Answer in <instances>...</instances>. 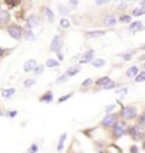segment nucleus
<instances>
[{
  "label": "nucleus",
  "mask_w": 145,
  "mask_h": 153,
  "mask_svg": "<svg viewBox=\"0 0 145 153\" xmlns=\"http://www.w3.org/2000/svg\"><path fill=\"white\" fill-rule=\"evenodd\" d=\"M128 133L131 135V137L134 139V140H141L142 137H144V126H141V125H134L132 128H129V131Z\"/></svg>",
  "instance_id": "1"
},
{
  "label": "nucleus",
  "mask_w": 145,
  "mask_h": 153,
  "mask_svg": "<svg viewBox=\"0 0 145 153\" xmlns=\"http://www.w3.org/2000/svg\"><path fill=\"white\" fill-rule=\"evenodd\" d=\"M7 33H9L10 37L14 38V40H20V38L23 37V28L20 27V26H17V24H11V26H9V28H7Z\"/></svg>",
  "instance_id": "2"
},
{
  "label": "nucleus",
  "mask_w": 145,
  "mask_h": 153,
  "mask_svg": "<svg viewBox=\"0 0 145 153\" xmlns=\"http://www.w3.org/2000/svg\"><path fill=\"white\" fill-rule=\"evenodd\" d=\"M121 116L127 120L134 119V118H137V109H135L134 106H123V109H121Z\"/></svg>",
  "instance_id": "3"
},
{
  "label": "nucleus",
  "mask_w": 145,
  "mask_h": 153,
  "mask_svg": "<svg viewBox=\"0 0 145 153\" xmlns=\"http://www.w3.org/2000/svg\"><path fill=\"white\" fill-rule=\"evenodd\" d=\"M112 133H114V137H121L127 133V125L124 122H117L114 128H112Z\"/></svg>",
  "instance_id": "4"
},
{
  "label": "nucleus",
  "mask_w": 145,
  "mask_h": 153,
  "mask_svg": "<svg viewBox=\"0 0 145 153\" xmlns=\"http://www.w3.org/2000/svg\"><path fill=\"white\" fill-rule=\"evenodd\" d=\"M118 122V116L115 114H108L102 119V126H105V128H114V125Z\"/></svg>",
  "instance_id": "5"
},
{
  "label": "nucleus",
  "mask_w": 145,
  "mask_h": 153,
  "mask_svg": "<svg viewBox=\"0 0 145 153\" xmlns=\"http://www.w3.org/2000/svg\"><path fill=\"white\" fill-rule=\"evenodd\" d=\"M61 47H63V37L61 36H56L51 40V45H50L51 51H60Z\"/></svg>",
  "instance_id": "6"
},
{
  "label": "nucleus",
  "mask_w": 145,
  "mask_h": 153,
  "mask_svg": "<svg viewBox=\"0 0 145 153\" xmlns=\"http://www.w3.org/2000/svg\"><path fill=\"white\" fill-rule=\"evenodd\" d=\"M117 23H118V20L115 19V16H112V14L104 17V24H105L107 27H114Z\"/></svg>",
  "instance_id": "7"
},
{
  "label": "nucleus",
  "mask_w": 145,
  "mask_h": 153,
  "mask_svg": "<svg viewBox=\"0 0 145 153\" xmlns=\"http://www.w3.org/2000/svg\"><path fill=\"white\" fill-rule=\"evenodd\" d=\"M144 30V24L141 22H134L129 24V31H132V33H138V31H142Z\"/></svg>",
  "instance_id": "8"
},
{
  "label": "nucleus",
  "mask_w": 145,
  "mask_h": 153,
  "mask_svg": "<svg viewBox=\"0 0 145 153\" xmlns=\"http://www.w3.org/2000/svg\"><path fill=\"white\" fill-rule=\"evenodd\" d=\"M10 20V14H9V11L4 10V9H1L0 10V26H3L6 23H9Z\"/></svg>",
  "instance_id": "9"
},
{
  "label": "nucleus",
  "mask_w": 145,
  "mask_h": 153,
  "mask_svg": "<svg viewBox=\"0 0 145 153\" xmlns=\"http://www.w3.org/2000/svg\"><path fill=\"white\" fill-rule=\"evenodd\" d=\"M37 67V62H36V60H28L24 62V65H23V68H24V71L26 72H30V71H34V68Z\"/></svg>",
  "instance_id": "10"
},
{
  "label": "nucleus",
  "mask_w": 145,
  "mask_h": 153,
  "mask_svg": "<svg viewBox=\"0 0 145 153\" xmlns=\"http://www.w3.org/2000/svg\"><path fill=\"white\" fill-rule=\"evenodd\" d=\"M94 50H88V51H85V54H84V57L81 58V64H87V62H90V61H93V58H94Z\"/></svg>",
  "instance_id": "11"
},
{
  "label": "nucleus",
  "mask_w": 145,
  "mask_h": 153,
  "mask_svg": "<svg viewBox=\"0 0 145 153\" xmlns=\"http://www.w3.org/2000/svg\"><path fill=\"white\" fill-rule=\"evenodd\" d=\"M37 24H39V17L36 16V14H31L27 20V28L30 30V28H33L34 26H37Z\"/></svg>",
  "instance_id": "12"
},
{
  "label": "nucleus",
  "mask_w": 145,
  "mask_h": 153,
  "mask_svg": "<svg viewBox=\"0 0 145 153\" xmlns=\"http://www.w3.org/2000/svg\"><path fill=\"white\" fill-rule=\"evenodd\" d=\"M137 75H138V67L137 65L129 67L128 70H127V76H128V78H135Z\"/></svg>",
  "instance_id": "13"
},
{
  "label": "nucleus",
  "mask_w": 145,
  "mask_h": 153,
  "mask_svg": "<svg viewBox=\"0 0 145 153\" xmlns=\"http://www.w3.org/2000/svg\"><path fill=\"white\" fill-rule=\"evenodd\" d=\"M132 14H134L135 17H137V16H142V14H145V4H144V3H141L140 7H135L134 10H132Z\"/></svg>",
  "instance_id": "14"
},
{
  "label": "nucleus",
  "mask_w": 145,
  "mask_h": 153,
  "mask_svg": "<svg viewBox=\"0 0 145 153\" xmlns=\"http://www.w3.org/2000/svg\"><path fill=\"white\" fill-rule=\"evenodd\" d=\"M105 31H102V30H95V31H90L87 33V37L88 38H97V37H101V36H104Z\"/></svg>",
  "instance_id": "15"
},
{
  "label": "nucleus",
  "mask_w": 145,
  "mask_h": 153,
  "mask_svg": "<svg viewBox=\"0 0 145 153\" xmlns=\"http://www.w3.org/2000/svg\"><path fill=\"white\" fill-rule=\"evenodd\" d=\"M110 81H111V78H110V76H102V78H100V79H97V81H95V84H97L98 87L104 88Z\"/></svg>",
  "instance_id": "16"
},
{
  "label": "nucleus",
  "mask_w": 145,
  "mask_h": 153,
  "mask_svg": "<svg viewBox=\"0 0 145 153\" xmlns=\"http://www.w3.org/2000/svg\"><path fill=\"white\" fill-rule=\"evenodd\" d=\"M105 153H123V150H121V148L117 146V145H110V146L107 148Z\"/></svg>",
  "instance_id": "17"
},
{
  "label": "nucleus",
  "mask_w": 145,
  "mask_h": 153,
  "mask_svg": "<svg viewBox=\"0 0 145 153\" xmlns=\"http://www.w3.org/2000/svg\"><path fill=\"white\" fill-rule=\"evenodd\" d=\"M66 139H67V135L63 133L61 136H60V140H58V146H57V150H58V152H61L63 149H64V142H66Z\"/></svg>",
  "instance_id": "18"
},
{
  "label": "nucleus",
  "mask_w": 145,
  "mask_h": 153,
  "mask_svg": "<svg viewBox=\"0 0 145 153\" xmlns=\"http://www.w3.org/2000/svg\"><path fill=\"white\" fill-rule=\"evenodd\" d=\"M40 101H41V102H51V101H53V94H51L50 91L46 92L44 95L40 97Z\"/></svg>",
  "instance_id": "19"
},
{
  "label": "nucleus",
  "mask_w": 145,
  "mask_h": 153,
  "mask_svg": "<svg viewBox=\"0 0 145 153\" xmlns=\"http://www.w3.org/2000/svg\"><path fill=\"white\" fill-rule=\"evenodd\" d=\"M14 92H16V91H14V88L3 89V91H1V97H3V98H10L11 95H14Z\"/></svg>",
  "instance_id": "20"
},
{
  "label": "nucleus",
  "mask_w": 145,
  "mask_h": 153,
  "mask_svg": "<svg viewBox=\"0 0 145 153\" xmlns=\"http://www.w3.org/2000/svg\"><path fill=\"white\" fill-rule=\"evenodd\" d=\"M58 65H60V61L54 60V58H50V60H47V62H46V67H49V68H56Z\"/></svg>",
  "instance_id": "21"
},
{
  "label": "nucleus",
  "mask_w": 145,
  "mask_h": 153,
  "mask_svg": "<svg viewBox=\"0 0 145 153\" xmlns=\"http://www.w3.org/2000/svg\"><path fill=\"white\" fill-rule=\"evenodd\" d=\"M78 71H80V67L74 65V67H71V68H68V71L66 72V75H67V76H72V75H75Z\"/></svg>",
  "instance_id": "22"
},
{
  "label": "nucleus",
  "mask_w": 145,
  "mask_h": 153,
  "mask_svg": "<svg viewBox=\"0 0 145 153\" xmlns=\"http://www.w3.org/2000/svg\"><path fill=\"white\" fill-rule=\"evenodd\" d=\"M104 65H105V60H102V58H97L93 61V67H95V68H101Z\"/></svg>",
  "instance_id": "23"
},
{
  "label": "nucleus",
  "mask_w": 145,
  "mask_h": 153,
  "mask_svg": "<svg viewBox=\"0 0 145 153\" xmlns=\"http://www.w3.org/2000/svg\"><path fill=\"white\" fill-rule=\"evenodd\" d=\"M44 11H46V16H47V19H49V22H50V23L54 22V13H53L50 9H44Z\"/></svg>",
  "instance_id": "24"
},
{
  "label": "nucleus",
  "mask_w": 145,
  "mask_h": 153,
  "mask_svg": "<svg viewBox=\"0 0 145 153\" xmlns=\"http://www.w3.org/2000/svg\"><path fill=\"white\" fill-rule=\"evenodd\" d=\"M60 27L68 28V27H70V20H68V19H66V17H63L61 20H60Z\"/></svg>",
  "instance_id": "25"
},
{
  "label": "nucleus",
  "mask_w": 145,
  "mask_h": 153,
  "mask_svg": "<svg viewBox=\"0 0 145 153\" xmlns=\"http://www.w3.org/2000/svg\"><path fill=\"white\" fill-rule=\"evenodd\" d=\"M24 37H26V40H34V34H33V31H30V30H26L24 31Z\"/></svg>",
  "instance_id": "26"
},
{
  "label": "nucleus",
  "mask_w": 145,
  "mask_h": 153,
  "mask_svg": "<svg viewBox=\"0 0 145 153\" xmlns=\"http://www.w3.org/2000/svg\"><path fill=\"white\" fill-rule=\"evenodd\" d=\"M134 79H135V82H142V81H145V72H140V74L135 76Z\"/></svg>",
  "instance_id": "27"
},
{
  "label": "nucleus",
  "mask_w": 145,
  "mask_h": 153,
  "mask_svg": "<svg viewBox=\"0 0 145 153\" xmlns=\"http://www.w3.org/2000/svg\"><path fill=\"white\" fill-rule=\"evenodd\" d=\"M67 79H68V76L66 75V74H63V75L58 76V79H56V84H61V82L67 81Z\"/></svg>",
  "instance_id": "28"
},
{
  "label": "nucleus",
  "mask_w": 145,
  "mask_h": 153,
  "mask_svg": "<svg viewBox=\"0 0 145 153\" xmlns=\"http://www.w3.org/2000/svg\"><path fill=\"white\" fill-rule=\"evenodd\" d=\"M4 3L7 7H17V6H20V1H4Z\"/></svg>",
  "instance_id": "29"
},
{
  "label": "nucleus",
  "mask_w": 145,
  "mask_h": 153,
  "mask_svg": "<svg viewBox=\"0 0 145 153\" xmlns=\"http://www.w3.org/2000/svg\"><path fill=\"white\" fill-rule=\"evenodd\" d=\"M118 22H120V23H129V22H131V17H129V16H121Z\"/></svg>",
  "instance_id": "30"
},
{
  "label": "nucleus",
  "mask_w": 145,
  "mask_h": 153,
  "mask_svg": "<svg viewBox=\"0 0 145 153\" xmlns=\"http://www.w3.org/2000/svg\"><path fill=\"white\" fill-rule=\"evenodd\" d=\"M34 84H36V81H34V79H26V81H24V87L30 88L31 85H34Z\"/></svg>",
  "instance_id": "31"
},
{
  "label": "nucleus",
  "mask_w": 145,
  "mask_h": 153,
  "mask_svg": "<svg viewBox=\"0 0 145 153\" xmlns=\"http://www.w3.org/2000/svg\"><path fill=\"white\" fill-rule=\"evenodd\" d=\"M37 149H39V146L34 143V145H31V148L28 149V153H37Z\"/></svg>",
  "instance_id": "32"
},
{
  "label": "nucleus",
  "mask_w": 145,
  "mask_h": 153,
  "mask_svg": "<svg viewBox=\"0 0 145 153\" xmlns=\"http://www.w3.org/2000/svg\"><path fill=\"white\" fill-rule=\"evenodd\" d=\"M43 70H44V67H43V65L36 67V68H34V74H37V75H39V74H41V72H43Z\"/></svg>",
  "instance_id": "33"
},
{
  "label": "nucleus",
  "mask_w": 145,
  "mask_h": 153,
  "mask_svg": "<svg viewBox=\"0 0 145 153\" xmlns=\"http://www.w3.org/2000/svg\"><path fill=\"white\" fill-rule=\"evenodd\" d=\"M114 87H115V82H114V81H110V82H108V84L105 85V87H104V89H112Z\"/></svg>",
  "instance_id": "34"
},
{
  "label": "nucleus",
  "mask_w": 145,
  "mask_h": 153,
  "mask_svg": "<svg viewBox=\"0 0 145 153\" xmlns=\"http://www.w3.org/2000/svg\"><path fill=\"white\" fill-rule=\"evenodd\" d=\"M68 98H71V94H67L66 97H61V98L58 99V104H61V102H64V101H67Z\"/></svg>",
  "instance_id": "35"
},
{
  "label": "nucleus",
  "mask_w": 145,
  "mask_h": 153,
  "mask_svg": "<svg viewBox=\"0 0 145 153\" xmlns=\"http://www.w3.org/2000/svg\"><path fill=\"white\" fill-rule=\"evenodd\" d=\"M91 84H93V79H85V81L83 82V87H90V85H91Z\"/></svg>",
  "instance_id": "36"
},
{
  "label": "nucleus",
  "mask_w": 145,
  "mask_h": 153,
  "mask_svg": "<svg viewBox=\"0 0 145 153\" xmlns=\"http://www.w3.org/2000/svg\"><path fill=\"white\" fill-rule=\"evenodd\" d=\"M60 13H61V14H67L68 10L66 9V7H63V6H61V7H60Z\"/></svg>",
  "instance_id": "37"
},
{
  "label": "nucleus",
  "mask_w": 145,
  "mask_h": 153,
  "mask_svg": "<svg viewBox=\"0 0 145 153\" xmlns=\"http://www.w3.org/2000/svg\"><path fill=\"white\" fill-rule=\"evenodd\" d=\"M131 153H138V149H137V146H132V148H131Z\"/></svg>",
  "instance_id": "38"
},
{
  "label": "nucleus",
  "mask_w": 145,
  "mask_h": 153,
  "mask_svg": "<svg viewBox=\"0 0 145 153\" xmlns=\"http://www.w3.org/2000/svg\"><path fill=\"white\" fill-rule=\"evenodd\" d=\"M124 60H131V54H125L124 55Z\"/></svg>",
  "instance_id": "39"
},
{
  "label": "nucleus",
  "mask_w": 145,
  "mask_h": 153,
  "mask_svg": "<svg viewBox=\"0 0 145 153\" xmlns=\"http://www.w3.org/2000/svg\"><path fill=\"white\" fill-rule=\"evenodd\" d=\"M114 109V105H111V106H107V112H110V111Z\"/></svg>",
  "instance_id": "40"
},
{
  "label": "nucleus",
  "mask_w": 145,
  "mask_h": 153,
  "mask_svg": "<svg viewBox=\"0 0 145 153\" xmlns=\"http://www.w3.org/2000/svg\"><path fill=\"white\" fill-rule=\"evenodd\" d=\"M3 55H4V50L0 47V57H3Z\"/></svg>",
  "instance_id": "41"
},
{
  "label": "nucleus",
  "mask_w": 145,
  "mask_h": 153,
  "mask_svg": "<svg viewBox=\"0 0 145 153\" xmlns=\"http://www.w3.org/2000/svg\"><path fill=\"white\" fill-rule=\"evenodd\" d=\"M70 6H78V1H70Z\"/></svg>",
  "instance_id": "42"
},
{
  "label": "nucleus",
  "mask_w": 145,
  "mask_h": 153,
  "mask_svg": "<svg viewBox=\"0 0 145 153\" xmlns=\"http://www.w3.org/2000/svg\"><path fill=\"white\" fill-rule=\"evenodd\" d=\"M63 58H64V57H63V54H61V53H58V60H63Z\"/></svg>",
  "instance_id": "43"
}]
</instances>
